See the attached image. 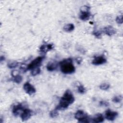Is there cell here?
Here are the masks:
<instances>
[{"label":"cell","instance_id":"cell-4","mask_svg":"<svg viewBox=\"0 0 123 123\" xmlns=\"http://www.w3.org/2000/svg\"><path fill=\"white\" fill-rule=\"evenodd\" d=\"M90 7L88 6H83L80 9V13L79 14V18L83 21L87 20L90 17V13L89 12Z\"/></svg>","mask_w":123,"mask_h":123},{"label":"cell","instance_id":"cell-20","mask_svg":"<svg viewBox=\"0 0 123 123\" xmlns=\"http://www.w3.org/2000/svg\"><path fill=\"white\" fill-rule=\"evenodd\" d=\"M40 72V67H38L35 69H33L32 70H31V74L33 76H36L37 74H39Z\"/></svg>","mask_w":123,"mask_h":123},{"label":"cell","instance_id":"cell-22","mask_svg":"<svg viewBox=\"0 0 123 123\" xmlns=\"http://www.w3.org/2000/svg\"><path fill=\"white\" fill-rule=\"evenodd\" d=\"M18 64V62H12L9 63L8 64V66L10 68H14L17 66Z\"/></svg>","mask_w":123,"mask_h":123},{"label":"cell","instance_id":"cell-7","mask_svg":"<svg viewBox=\"0 0 123 123\" xmlns=\"http://www.w3.org/2000/svg\"><path fill=\"white\" fill-rule=\"evenodd\" d=\"M107 60L103 56H98L95 57L92 62V64L95 65H98L106 63Z\"/></svg>","mask_w":123,"mask_h":123},{"label":"cell","instance_id":"cell-2","mask_svg":"<svg viewBox=\"0 0 123 123\" xmlns=\"http://www.w3.org/2000/svg\"><path fill=\"white\" fill-rule=\"evenodd\" d=\"M61 72L64 74H71L75 72V69L73 64L72 59L68 58L63 60L59 63Z\"/></svg>","mask_w":123,"mask_h":123},{"label":"cell","instance_id":"cell-23","mask_svg":"<svg viewBox=\"0 0 123 123\" xmlns=\"http://www.w3.org/2000/svg\"><path fill=\"white\" fill-rule=\"evenodd\" d=\"M116 22L119 24H122L123 23V15H119L118 16L116 17Z\"/></svg>","mask_w":123,"mask_h":123},{"label":"cell","instance_id":"cell-14","mask_svg":"<svg viewBox=\"0 0 123 123\" xmlns=\"http://www.w3.org/2000/svg\"><path fill=\"white\" fill-rule=\"evenodd\" d=\"M58 64L56 62H49L47 65V69L49 71H53L57 68Z\"/></svg>","mask_w":123,"mask_h":123},{"label":"cell","instance_id":"cell-5","mask_svg":"<svg viewBox=\"0 0 123 123\" xmlns=\"http://www.w3.org/2000/svg\"><path fill=\"white\" fill-rule=\"evenodd\" d=\"M44 59V57H37L28 65L26 69L32 70L34 69L39 67Z\"/></svg>","mask_w":123,"mask_h":123},{"label":"cell","instance_id":"cell-24","mask_svg":"<svg viewBox=\"0 0 123 123\" xmlns=\"http://www.w3.org/2000/svg\"><path fill=\"white\" fill-rule=\"evenodd\" d=\"M93 34L95 36L99 38L101 37V31H99V30H95L93 32Z\"/></svg>","mask_w":123,"mask_h":123},{"label":"cell","instance_id":"cell-18","mask_svg":"<svg viewBox=\"0 0 123 123\" xmlns=\"http://www.w3.org/2000/svg\"><path fill=\"white\" fill-rule=\"evenodd\" d=\"M122 100V96L121 95L115 96L112 98V101L114 103H119Z\"/></svg>","mask_w":123,"mask_h":123},{"label":"cell","instance_id":"cell-25","mask_svg":"<svg viewBox=\"0 0 123 123\" xmlns=\"http://www.w3.org/2000/svg\"><path fill=\"white\" fill-rule=\"evenodd\" d=\"M100 105L101 106H108L109 105V103L105 101H101L100 102Z\"/></svg>","mask_w":123,"mask_h":123},{"label":"cell","instance_id":"cell-9","mask_svg":"<svg viewBox=\"0 0 123 123\" xmlns=\"http://www.w3.org/2000/svg\"><path fill=\"white\" fill-rule=\"evenodd\" d=\"M118 113L116 111H112L110 110H107L105 111V118L110 121H113L117 116Z\"/></svg>","mask_w":123,"mask_h":123},{"label":"cell","instance_id":"cell-10","mask_svg":"<svg viewBox=\"0 0 123 123\" xmlns=\"http://www.w3.org/2000/svg\"><path fill=\"white\" fill-rule=\"evenodd\" d=\"M103 32L108 36H111L116 34V31L115 29L112 26L109 25L103 28Z\"/></svg>","mask_w":123,"mask_h":123},{"label":"cell","instance_id":"cell-3","mask_svg":"<svg viewBox=\"0 0 123 123\" xmlns=\"http://www.w3.org/2000/svg\"><path fill=\"white\" fill-rule=\"evenodd\" d=\"M74 117L79 122L88 123L90 122V119L87 116V114L82 110L77 111L75 113Z\"/></svg>","mask_w":123,"mask_h":123},{"label":"cell","instance_id":"cell-19","mask_svg":"<svg viewBox=\"0 0 123 123\" xmlns=\"http://www.w3.org/2000/svg\"><path fill=\"white\" fill-rule=\"evenodd\" d=\"M49 115H50V116L51 118H55V117H56L58 116V115H59V113H58V110H56V109L52 110V111L50 112Z\"/></svg>","mask_w":123,"mask_h":123},{"label":"cell","instance_id":"cell-8","mask_svg":"<svg viewBox=\"0 0 123 123\" xmlns=\"http://www.w3.org/2000/svg\"><path fill=\"white\" fill-rule=\"evenodd\" d=\"M32 115V111L28 109H24L21 114V118L22 121H25L28 120Z\"/></svg>","mask_w":123,"mask_h":123},{"label":"cell","instance_id":"cell-15","mask_svg":"<svg viewBox=\"0 0 123 123\" xmlns=\"http://www.w3.org/2000/svg\"><path fill=\"white\" fill-rule=\"evenodd\" d=\"M74 26L73 24H68L64 26L63 30L67 32H70L74 30Z\"/></svg>","mask_w":123,"mask_h":123},{"label":"cell","instance_id":"cell-12","mask_svg":"<svg viewBox=\"0 0 123 123\" xmlns=\"http://www.w3.org/2000/svg\"><path fill=\"white\" fill-rule=\"evenodd\" d=\"M53 48V46L51 44H45L42 45L40 46L39 48V51L42 53H47L49 51L52 49Z\"/></svg>","mask_w":123,"mask_h":123},{"label":"cell","instance_id":"cell-1","mask_svg":"<svg viewBox=\"0 0 123 123\" xmlns=\"http://www.w3.org/2000/svg\"><path fill=\"white\" fill-rule=\"evenodd\" d=\"M74 101V98L71 90L67 89L61 98L59 104L56 107L55 109L58 111L64 110L67 109L69 106Z\"/></svg>","mask_w":123,"mask_h":123},{"label":"cell","instance_id":"cell-6","mask_svg":"<svg viewBox=\"0 0 123 123\" xmlns=\"http://www.w3.org/2000/svg\"><path fill=\"white\" fill-rule=\"evenodd\" d=\"M23 88L25 92L29 95H31L36 92L35 88L29 82L25 83Z\"/></svg>","mask_w":123,"mask_h":123},{"label":"cell","instance_id":"cell-13","mask_svg":"<svg viewBox=\"0 0 123 123\" xmlns=\"http://www.w3.org/2000/svg\"><path fill=\"white\" fill-rule=\"evenodd\" d=\"M104 118L103 116L100 113H98L96 114L92 118V121L94 123H102L104 121Z\"/></svg>","mask_w":123,"mask_h":123},{"label":"cell","instance_id":"cell-17","mask_svg":"<svg viewBox=\"0 0 123 123\" xmlns=\"http://www.w3.org/2000/svg\"><path fill=\"white\" fill-rule=\"evenodd\" d=\"M110 84H108V83H104L101 84L100 85L99 88H100V89H101V90H108V89L110 88Z\"/></svg>","mask_w":123,"mask_h":123},{"label":"cell","instance_id":"cell-21","mask_svg":"<svg viewBox=\"0 0 123 123\" xmlns=\"http://www.w3.org/2000/svg\"><path fill=\"white\" fill-rule=\"evenodd\" d=\"M78 91L81 94H84L86 92V90L83 85H80L78 86Z\"/></svg>","mask_w":123,"mask_h":123},{"label":"cell","instance_id":"cell-16","mask_svg":"<svg viewBox=\"0 0 123 123\" xmlns=\"http://www.w3.org/2000/svg\"><path fill=\"white\" fill-rule=\"evenodd\" d=\"M22 80H23V78H22V76H21L20 75H19V74L16 75L14 77V78H13V81L17 84L20 83L22 82Z\"/></svg>","mask_w":123,"mask_h":123},{"label":"cell","instance_id":"cell-11","mask_svg":"<svg viewBox=\"0 0 123 123\" xmlns=\"http://www.w3.org/2000/svg\"><path fill=\"white\" fill-rule=\"evenodd\" d=\"M25 108H24L23 105L21 104H18L16 105H15L12 109V113L13 115L15 116L19 115V114L20 113V111H23Z\"/></svg>","mask_w":123,"mask_h":123}]
</instances>
